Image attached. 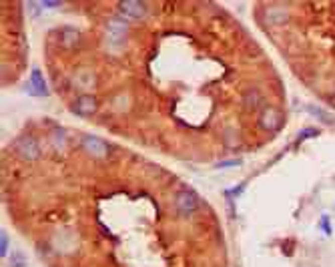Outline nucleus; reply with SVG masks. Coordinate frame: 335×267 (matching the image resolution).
<instances>
[{"label":"nucleus","instance_id":"1","mask_svg":"<svg viewBox=\"0 0 335 267\" xmlns=\"http://www.w3.org/2000/svg\"><path fill=\"white\" fill-rule=\"evenodd\" d=\"M199 207H201V201H199V195L193 189L181 187L173 193V209L177 211V215L193 217V215L199 213Z\"/></svg>","mask_w":335,"mask_h":267},{"label":"nucleus","instance_id":"2","mask_svg":"<svg viewBox=\"0 0 335 267\" xmlns=\"http://www.w3.org/2000/svg\"><path fill=\"white\" fill-rule=\"evenodd\" d=\"M80 149H82V153L89 157V159H93V161H107V159H111L113 157V153H115V149L105 141V139H101V137H97V135H80Z\"/></svg>","mask_w":335,"mask_h":267},{"label":"nucleus","instance_id":"3","mask_svg":"<svg viewBox=\"0 0 335 267\" xmlns=\"http://www.w3.org/2000/svg\"><path fill=\"white\" fill-rule=\"evenodd\" d=\"M14 151L18 155V159L24 161V163H36L40 159V155H42L40 143L32 135H20L16 145H14Z\"/></svg>","mask_w":335,"mask_h":267},{"label":"nucleus","instance_id":"4","mask_svg":"<svg viewBox=\"0 0 335 267\" xmlns=\"http://www.w3.org/2000/svg\"><path fill=\"white\" fill-rule=\"evenodd\" d=\"M115 10L123 18H127L131 22V20H143V18H147L149 12L153 10V4L143 2V0H123V2L115 4Z\"/></svg>","mask_w":335,"mask_h":267},{"label":"nucleus","instance_id":"5","mask_svg":"<svg viewBox=\"0 0 335 267\" xmlns=\"http://www.w3.org/2000/svg\"><path fill=\"white\" fill-rule=\"evenodd\" d=\"M70 111L78 117H93L99 111V99L91 93H80L72 97L70 101Z\"/></svg>","mask_w":335,"mask_h":267},{"label":"nucleus","instance_id":"6","mask_svg":"<svg viewBox=\"0 0 335 267\" xmlns=\"http://www.w3.org/2000/svg\"><path fill=\"white\" fill-rule=\"evenodd\" d=\"M283 125V113L275 107V105H265L261 111H259V127L263 131H279Z\"/></svg>","mask_w":335,"mask_h":267},{"label":"nucleus","instance_id":"7","mask_svg":"<svg viewBox=\"0 0 335 267\" xmlns=\"http://www.w3.org/2000/svg\"><path fill=\"white\" fill-rule=\"evenodd\" d=\"M289 16L291 14H289L287 6H283V4H271V6L265 8L263 20H267V24H271V26H281V24L289 22Z\"/></svg>","mask_w":335,"mask_h":267},{"label":"nucleus","instance_id":"8","mask_svg":"<svg viewBox=\"0 0 335 267\" xmlns=\"http://www.w3.org/2000/svg\"><path fill=\"white\" fill-rule=\"evenodd\" d=\"M30 85H32V89H34V93H36L38 97H46V95H48L46 81H44V77H42V73H40L38 69H34V71L30 73Z\"/></svg>","mask_w":335,"mask_h":267},{"label":"nucleus","instance_id":"9","mask_svg":"<svg viewBox=\"0 0 335 267\" xmlns=\"http://www.w3.org/2000/svg\"><path fill=\"white\" fill-rule=\"evenodd\" d=\"M6 253H8V235L2 231V233H0V257L4 259Z\"/></svg>","mask_w":335,"mask_h":267},{"label":"nucleus","instance_id":"10","mask_svg":"<svg viewBox=\"0 0 335 267\" xmlns=\"http://www.w3.org/2000/svg\"><path fill=\"white\" fill-rule=\"evenodd\" d=\"M319 227H321V231H325V235H331V225H329V217L327 215H323L319 219Z\"/></svg>","mask_w":335,"mask_h":267},{"label":"nucleus","instance_id":"11","mask_svg":"<svg viewBox=\"0 0 335 267\" xmlns=\"http://www.w3.org/2000/svg\"><path fill=\"white\" fill-rule=\"evenodd\" d=\"M315 135H317V131H315V129H313V131H305V133H301L299 141H301V139H307V137H315Z\"/></svg>","mask_w":335,"mask_h":267}]
</instances>
